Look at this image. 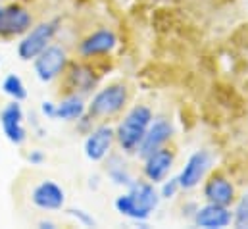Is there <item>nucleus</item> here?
Wrapping results in <instances>:
<instances>
[{
    "instance_id": "nucleus-2",
    "label": "nucleus",
    "mask_w": 248,
    "mask_h": 229,
    "mask_svg": "<svg viewBox=\"0 0 248 229\" xmlns=\"http://www.w3.org/2000/svg\"><path fill=\"white\" fill-rule=\"evenodd\" d=\"M152 121V112L146 106H135L129 110V114L122 119V123L116 129V139L125 152H135Z\"/></svg>"
},
{
    "instance_id": "nucleus-21",
    "label": "nucleus",
    "mask_w": 248,
    "mask_h": 229,
    "mask_svg": "<svg viewBox=\"0 0 248 229\" xmlns=\"http://www.w3.org/2000/svg\"><path fill=\"white\" fill-rule=\"evenodd\" d=\"M67 214H69L71 218H75V220H77L79 224L87 226V228H94V226H96L94 218H93L91 214H87L85 210H75V208H71V210H67Z\"/></svg>"
},
{
    "instance_id": "nucleus-15",
    "label": "nucleus",
    "mask_w": 248,
    "mask_h": 229,
    "mask_svg": "<svg viewBox=\"0 0 248 229\" xmlns=\"http://www.w3.org/2000/svg\"><path fill=\"white\" fill-rule=\"evenodd\" d=\"M118 45V37L114 31L110 29H98L93 35H89L87 39H83V43L79 45V52L83 58L100 56V54H108L116 49Z\"/></svg>"
},
{
    "instance_id": "nucleus-18",
    "label": "nucleus",
    "mask_w": 248,
    "mask_h": 229,
    "mask_svg": "<svg viewBox=\"0 0 248 229\" xmlns=\"http://www.w3.org/2000/svg\"><path fill=\"white\" fill-rule=\"evenodd\" d=\"M2 91H4L8 97H12L14 100H19V102L27 98L25 83H23L21 77L16 75V73H10V75L4 79V83H2Z\"/></svg>"
},
{
    "instance_id": "nucleus-16",
    "label": "nucleus",
    "mask_w": 248,
    "mask_h": 229,
    "mask_svg": "<svg viewBox=\"0 0 248 229\" xmlns=\"http://www.w3.org/2000/svg\"><path fill=\"white\" fill-rule=\"evenodd\" d=\"M87 112V106L83 102L81 97L77 95H69L67 98H63L60 104H56V115L54 119H65V121H71V119H81Z\"/></svg>"
},
{
    "instance_id": "nucleus-7",
    "label": "nucleus",
    "mask_w": 248,
    "mask_h": 229,
    "mask_svg": "<svg viewBox=\"0 0 248 229\" xmlns=\"http://www.w3.org/2000/svg\"><path fill=\"white\" fill-rule=\"evenodd\" d=\"M171 135H173V127H171V123L168 119H164V117L152 119L148 129H146V133H144V137H142V141H140V145H139V148H137L139 156L146 158L148 154L156 152L158 148H162L171 139Z\"/></svg>"
},
{
    "instance_id": "nucleus-17",
    "label": "nucleus",
    "mask_w": 248,
    "mask_h": 229,
    "mask_svg": "<svg viewBox=\"0 0 248 229\" xmlns=\"http://www.w3.org/2000/svg\"><path fill=\"white\" fill-rule=\"evenodd\" d=\"M69 81H71V85H73L77 91L87 93V91H91V89L94 87L96 77H94V73H93L91 67H87V65H77V64H75V65L71 67Z\"/></svg>"
},
{
    "instance_id": "nucleus-10",
    "label": "nucleus",
    "mask_w": 248,
    "mask_h": 229,
    "mask_svg": "<svg viewBox=\"0 0 248 229\" xmlns=\"http://www.w3.org/2000/svg\"><path fill=\"white\" fill-rule=\"evenodd\" d=\"M210 164H212V156H210L208 150H196L194 154H190L188 160H186L185 168L181 170L179 177H177L179 179V187L185 189V191L194 189L204 179Z\"/></svg>"
},
{
    "instance_id": "nucleus-5",
    "label": "nucleus",
    "mask_w": 248,
    "mask_h": 229,
    "mask_svg": "<svg viewBox=\"0 0 248 229\" xmlns=\"http://www.w3.org/2000/svg\"><path fill=\"white\" fill-rule=\"evenodd\" d=\"M65 64H67V54L62 47L48 45L39 56L35 58L33 67H35L37 77L43 83H50L65 69Z\"/></svg>"
},
{
    "instance_id": "nucleus-12",
    "label": "nucleus",
    "mask_w": 248,
    "mask_h": 229,
    "mask_svg": "<svg viewBox=\"0 0 248 229\" xmlns=\"http://www.w3.org/2000/svg\"><path fill=\"white\" fill-rule=\"evenodd\" d=\"M31 200L41 210H60L65 202V193L58 183L43 181L33 189Z\"/></svg>"
},
{
    "instance_id": "nucleus-3",
    "label": "nucleus",
    "mask_w": 248,
    "mask_h": 229,
    "mask_svg": "<svg viewBox=\"0 0 248 229\" xmlns=\"http://www.w3.org/2000/svg\"><path fill=\"white\" fill-rule=\"evenodd\" d=\"M125 104H127L125 85L114 83V85H108V87L100 89L93 97L87 112H89V117H112V115L120 114Z\"/></svg>"
},
{
    "instance_id": "nucleus-24",
    "label": "nucleus",
    "mask_w": 248,
    "mask_h": 229,
    "mask_svg": "<svg viewBox=\"0 0 248 229\" xmlns=\"http://www.w3.org/2000/svg\"><path fill=\"white\" fill-rule=\"evenodd\" d=\"M39 228H43V229H52L54 228V224H52V222H39Z\"/></svg>"
},
{
    "instance_id": "nucleus-22",
    "label": "nucleus",
    "mask_w": 248,
    "mask_h": 229,
    "mask_svg": "<svg viewBox=\"0 0 248 229\" xmlns=\"http://www.w3.org/2000/svg\"><path fill=\"white\" fill-rule=\"evenodd\" d=\"M41 110H43V114L46 115V117H52V119H54V115H56V104H52V102H43Z\"/></svg>"
},
{
    "instance_id": "nucleus-4",
    "label": "nucleus",
    "mask_w": 248,
    "mask_h": 229,
    "mask_svg": "<svg viewBox=\"0 0 248 229\" xmlns=\"http://www.w3.org/2000/svg\"><path fill=\"white\" fill-rule=\"evenodd\" d=\"M58 25H60L58 19H50V21L39 23L31 31H27L25 37L21 39V43L17 45V56L21 60H35L50 45V41L54 39V35L58 31Z\"/></svg>"
},
{
    "instance_id": "nucleus-23",
    "label": "nucleus",
    "mask_w": 248,
    "mask_h": 229,
    "mask_svg": "<svg viewBox=\"0 0 248 229\" xmlns=\"http://www.w3.org/2000/svg\"><path fill=\"white\" fill-rule=\"evenodd\" d=\"M29 162H31V164H35V166H39V164H43V162H45V154H43L41 150H33V152L29 154Z\"/></svg>"
},
{
    "instance_id": "nucleus-1",
    "label": "nucleus",
    "mask_w": 248,
    "mask_h": 229,
    "mask_svg": "<svg viewBox=\"0 0 248 229\" xmlns=\"http://www.w3.org/2000/svg\"><path fill=\"white\" fill-rule=\"evenodd\" d=\"M158 193L154 189V183H139L133 181L129 185V193L116 198V210L135 222H144L150 218V214L158 206Z\"/></svg>"
},
{
    "instance_id": "nucleus-6",
    "label": "nucleus",
    "mask_w": 248,
    "mask_h": 229,
    "mask_svg": "<svg viewBox=\"0 0 248 229\" xmlns=\"http://www.w3.org/2000/svg\"><path fill=\"white\" fill-rule=\"evenodd\" d=\"M33 23L31 14L19 6V4H10L0 8V37H17L29 31Z\"/></svg>"
},
{
    "instance_id": "nucleus-11",
    "label": "nucleus",
    "mask_w": 248,
    "mask_h": 229,
    "mask_svg": "<svg viewBox=\"0 0 248 229\" xmlns=\"http://www.w3.org/2000/svg\"><path fill=\"white\" fill-rule=\"evenodd\" d=\"M204 198L212 204L231 206L235 202V187L225 175L214 173L204 183Z\"/></svg>"
},
{
    "instance_id": "nucleus-19",
    "label": "nucleus",
    "mask_w": 248,
    "mask_h": 229,
    "mask_svg": "<svg viewBox=\"0 0 248 229\" xmlns=\"http://www.w3.org/2000/svg\"><path fill=\"white\" fill-rule=\"evenodd\" d=\"M233 226L239 229H248V191L239 200L235 214H233Z\"/></svg>"
},
{
    "instance_id": "nucleus-20",
    "label": "nucleus",
    "mask_w": 248,
    "mask_h": 229,
    "mask_svg": "<svg viewBox=\"0 0 248 229\" xmlns=\"http://www.w3.org/2000/svg\"><path fill=\"white\" fill-rule=\"evenodd\" d=\"M164 185H162V191H160V195L164 196V198H173L175 195H177V191L181 189L179 187V179L177 177H173V179H170V181H162Z\"/></svg>"
},
{
    "instance_id": "nucleus-13",
    "label": "nucleus",
    "mask_w": 248,
    "mask_h": 229,
    "mask_svg": "<svg viewBox=\"0 0 248 229\" xmlns=\"http://www.w3.org/2000/svg\"><path fill=\"white\" fill-rule=\"evenodd\" d=\"M173 160H175L173 152L170 148H164V147L158 148L156 152L148 154L144 158V175H146V179L150 183H154V185L162 183L168 177L170 170L173 168Z\"/></svg>"
},
{
    "instance_id": "nucleus-8",
    "label": "nucleus",
    "mask_w": 248,
    "mask_h": 229,
    "mask_svg": "<svg viewBox=\"0 0 248 229\" xmlns=\"http://www.w3.org/2000/svg\"><path fill=\"white\" fill-rule=\"evenodd\" d=\"M0 125H2L6 139L12 145H23L25 143L27 131L23 127V110H21L19 100H14V102L4 106V110L0 112Z\"/></svg>"
},
{
    "instance_id": "nucleus-14",
    "label": "nucleus",
    "mask_w": 248,
    "mask_h": 229,
    "mask_svg": "<svg viewBox=\"0 0 248 229\" xmlns=\"http://www.w3.org/2000/svg\"><path fill=\"white\" fill-rule=\"evenodd\" d=\"M194 224L204 229H223L233 224V214L229 212V206H219V204L208 202L206 206L196 210Z\"/></svg>"
},
{
    "instance_id": "nucleus-9",
    "label": "nucleus",
    "mask_w": 248,
    "mask_h": 229,
    "mask_svg": "<svg viewBox=\"0 0 248 229\" xmlns=\"http://www.w3.org/2000/svg\"><path fill=\"white\" fill-rule=\"evenodd\" d=\"M116 139V131L110 125H98L85 139V156L91 162H100L108 156Z\"/></svg>"
}]
</instances>
